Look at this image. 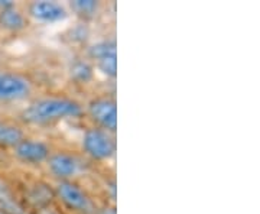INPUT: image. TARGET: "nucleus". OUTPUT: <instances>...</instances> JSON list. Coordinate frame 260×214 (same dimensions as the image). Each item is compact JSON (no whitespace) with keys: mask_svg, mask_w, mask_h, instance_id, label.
I'll use <instances>...</instances> for the list:
<instances>
[{"mask_svg":"<svg viewBox=\"0 0 260 214\" xmlns=\"http://www.w3.org/2000/svg\"><path fill=\"white\" fill-rule=\"evenodd\" d=\"M70 78L77 84H87L93 80L94 68L91 63L85 58H75L68 67Z\"/></svg>","mask_w":260,"mask_h":214,"instance_id":"nucleus-10","label":"nucleus"},{"mask_svg":"<svg viewBox=\"0 0 260 214\" xmlns=\"http://www.w3.org/2000/svg\"><path fill=\"white\" fill-rule=\"evenodd\" d=\"M81 114L83 106L74 99L49 96L26 106L20 113V119L28 125H51L65 119H77Z\"/></svg>","mask_w":260,"mask_h":214,"instance_id":"nucleus-1","label":"nucleus"},{"mask_svg":"<svg viewBox=\"0 0 260 214\" xmlns=\"http://www.w3.org/2000/svg\"><path fill=\"white\" fill-rule=\"evenodd\" d=\"M97 214H116V210L114 208H104V210H102V211H99Z\"/></svg>","mask_w":260,"mask_h":214,"instance_id":"nucleus-18","label":"nucleus"},{"mask_svg":"<svg viewBox=\"0 0 260 214\" xmlns=\"http://www.w3.org/2000/svg\"><path fill=\"white\" fill-rule=\"evenodd\" d=\"M97 67L103 74L114 78L117 75V54H113V55L106 56L100 61H97Z\"/></svg>","mask_w":260,"mask_h":214,"instance_id":"nucleus-15","label":"nucleus"},{"mask_svg":"<svg viewBox=\"0 0 260 214\" xmlns=\"http://www.w3.org/2000/svg\"><path fill=\"white\" fill-rule=\"evenodd\" d=\"M0 214H2V213H0Z\"/></svg>","mask_w":260,"mask_h":214,"instance_id":"nucleus-20","label":"nucleus"},{"mask_svg":"<svg viewBox=\"0 0 260 214\" xmlns=\"http://www.w3.org/2000/svg\"><path fill=\"white\" fill-rule=\"evenodd\" d=\"M29 15L42 23L62 22L68 18V9L55 0H37L29 5Z\"/></svg>","mask_w":260,"mask_h":214,"instance_id":"nucleus-7","label":"nucleus"},{"mask_svg":"<svg viewBox=\"0 0 260 214\" xmlns=\"http://www.w3.org/2000/svg\"><path fill=\"white\" fill-rule=\"evenodd\" d=\"M0 213L2 214H28L18 200L12 196L9 190L0 193Z\"/></svg>","mask_w":260,"mask_h":214,"instance_id":"nucleus-14","label":"nucleus"},{"mask_svg":"<svg viewBox=\"0 0 260 214\" xmlns=\"http://www.w3.org/2000/svg\"><path fill=\"white\" fill-rule=\"evenodd\" d=\"M55 194L70 210L81 214H95L91 198L73 181H59L56 184Z\"/></svg>","mask_w":260,"mask_h":214,"instance_id":"nucleus-3","label":"nucleus"},{"mask_svg":"<svg viewBox=\"0 0 260 214\" xmlns=\"http://www.w3.org/2000/svg\"><path fill=\"white\" fill-rule=\"evenodd\" d=\"M32 93V83L25 75L0 71V102L25 100Z\"/></svg>","mask_w":260,"mask_h":214,"instance_id":"nucleus-5","label":"nucleus"},{"mask_svg":"<svg viewBox=\"0 0 260 214\" xmlns=\"http://www.w3.org/2000/svg\"><path fill=\"white\" fill-rule=\"evenodd\" d=\"M23 138L25 133L19 126L10 121L0 120V146L15 148Z\"/></svg>","mask_w":260,"mask_h":214,"instance_id":"nucleus-11","label":"nucleus"},{"mask_svg":"<svg viewBox=\"0 0 260 214\" xmlns=\"http://www.w3.org/2000/svg\"><path fill=\"white\" fill-rule=\"evenodd\" d=\"M81 145L84 152L95 161H107L116 152V142L112 133L97 126L84 132Z\"/></svg>","mask_w":260,"mask_h":214,"instance_id":"nucleus-2","label":"nucleus"},{"mask_svg":"<svg viewBox=\"0 0 260 214\" xmlns=\"http://www.w3.org/2000/svg\"><path fill=\"white\" fill-rule=\"evenodd\" d=\"M0 26L9 32H19L26 26V18L15 5L0 10Z\"/></svg>","mask_w":260,"mask_h":214,"instance_id":"nucleus-9","label":"nucleus"},{"mask_svg":"<svg viewBox=\"0 0 260 214\" xmlns=\"http://www.w3.org/2000/svg\"><path fill=\"white\" fill-rule=\"evenodd\" d=\"M13 155L25 164H41L47 162L51 155V149L44 140L23 138L13 148Z\"/></svg>","mask_w":260,"mask_h":214,"instance_id":"nucleus-6","label":"nucleus"},{"mask_svg":"<svg viewBox=\"0 0 260 214\" xmlns=\"http://www.w3.org/2000/svg\"><path fill=\"white\" fill-rule=\"evenodd\" d=\"M113 54H117V52H116V42L112 39H103L88 48V56L95 63Z\"/></svg>","mask_w":260,"mask_h":214,"instance_id":"nucleus-13","label":"nucleus"},{"mask_svg":"<svg viewBox=\"0 0 260 214\" xmlns=\"http://www.w3.org/2000/svg\"><path fill=\"white\" fill-rule=\"evenodd\" d=\"M49 172L59 181H71L80 171V161L77 157L67 152L51 154L47 159Z\"/></svg>","mask_w":260,"mask_h":214,"instance_id":"nucleus-8","label":"nucleus"},{"mask_svg":"<svg viewBox=\"0 0 260 214\" xmlns=\"http://www.w3.org/2000/svg\"><path fill=\"white\" fill-rule=\"evenodd\" d=\"M6 190H9V188H8V186L5 184V181H3V179H0V193H2V191H6Z\"/></svg>","mask_w":260,"mask_h":214,"instance_id":"nucleus-19","label":"nucleus"},{"mask_svg":"<svg viewBox=\"0 0 260 214\" xmlns=\"http://www.w3.org/2000/svg\"><path fill=\"white\" fill-rule=\"evenodd\" d=\"M10 6H15V3L10 2V0H0V10L8 9Z\"/></svg>","mask_w":260,"mask_h":214,"instance_id":"nucleus-17","label":"nucleus"},{"mask_svg":"<svg viewBox=\"0 0 260 214\" xmlns=\"http://www.w3.org/2000/svg\"><path fill=\"white\" fill-rule=\"evenodd\" d=\"M88 37V29L87 26H84V25H78V26H75L73 30H71V38L74 39V41H80V42H83L85 41Z\"/></svg>","mask_w":260,"mask_h":214,"instance_id":"nucleus-16","label":"nucleus"},{"mask_svg":"<svg viewBox=\"0 0 260 214\" xmlns=\"http://www.w3.org/2000/svg\"><path fill=\"white\" fill-rule=\"evenodd\" d=\"M70 8L77 16L83 19H90L97 15L100 9V2L97 0H73L70 2Z\"/></svg>","mask_w":260,"mask_h":214,"instance_id":"nucleus-12","label":"nucleus"},{"mask_svg":"<svg viewBox=\"0 0 260 214\" xmlns=\"http://www.w3.org/2000/svg\"><path fill=\"white\" fill-rule=\"evenodd\" d=\"M91 120L103 131L116 133L117 131V106L110 97H97L87 106Z\"/></svg>","mask_w":260,"mask_h":214,"instance_id":"nucleus-4","label":"nucleus"}]
</instances>
